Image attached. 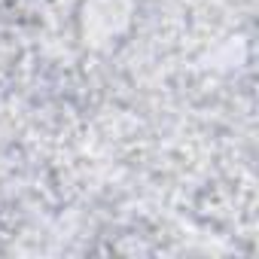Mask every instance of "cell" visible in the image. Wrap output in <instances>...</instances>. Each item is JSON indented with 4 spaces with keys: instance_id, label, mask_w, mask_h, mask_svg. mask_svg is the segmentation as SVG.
<instances>
[]
</instances>
